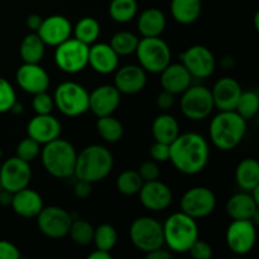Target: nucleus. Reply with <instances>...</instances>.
Masks as SVG:
<instances>
[{
  "instance_id": "1",
  "label": "nucleus",
  "mask_w": 259,
  "mask_h": 259,
  "mask_svg": "<svg viewBox=\"0 0 259 259\" xmlns=\"http://www.w3.org/2000/svg\"><path fill=\"white\" fill-rule=\"evenodd\" d=\"M210 147L206 138L196 132L180 133L169 144V159L179 172L189 176L204 171L209 163Z\"/></svg>"
},
{
  "instance_id": "2",
  "label": "nucleus",
  "mask_w": 259,
  "mask_h": 259,
  "mask_svg": "<svg viewBox=\"0 0 259 259\" xmlns=\"http://www.w3.org/2000/svg\"><path fill=\"white\" fill-rule=\"evenodd\" d=\"M114 168V156L101 144H91L77 153L73 176L90 184L105 180Z\"/></svg>"
},
{
  "instance_id": "3",
  "label": "nucleus",
  "mask_w": 259,
  "mask_h": 259,
  "mask_svg": "<svg viewBox=\"0 0 259 259\" xmlns=\"http://www.w3.org/2000/svg\"><path fill=\"white\" fill-rule=\"evenodd\" d=\"M247 133V120L235 110L219 111L211 119L209 137L211 143L220 151H233L244 139Z\"/></svg>"
},
{
  "instance_id": "4",
  "label": "nucleus",
  "mask_w": 259,
  "mask_h": 259,
  "mask_svg": "<svg viewBox=\"0 0 259 259\" xmlns=\"http://www.w3.org/2000/svg\"><path fill=\"white\" fill-rule=\"evenodd\" d=\"M164 247L176 254H185L199 239L197 220L182 211L174 212L162 224Z\"/></svg>"
},
{
  "instance_id": "5",
  "label": "nucleus",
  "mask_w": 259,
  "mask_h": 259,
  "mask_svg": "<svg viewBox=\"0 0 259 259\" xmlns=\"http://www.w3.org/2000/svg\"><path fill=\"white\" fill-rule=\"evenodd\" d=\"M39 156L43 168L50 176L60 180L73 176L77 151L66 139L57 138L43 144Z\"/></svg>"
},
{
  "instance_id": "6",
  "label": "nucleus",
  "mask_w": 259,
  "mask_h": 259,
  "mask_svg": "<svg viewBox=\"0 0 259 259\" xmlns=\"http://www.w3.org/2000/svg\"><path fill=\"white\" fill-rule=\"evenodd\" d=\"M134 53L147 73H161L172 61L171 48L161 37H143Z\"/></svg>"
},
{
  "instance_id": "7",
  "label": "nucleus",
  "mask_w": 259,
  "mask_h": 259,
  "mask_svg": "<svg viewBox=\"0 0 259 259\" xmlns=\"http://www.w3.org/2000/svg\"><path fill=\"white\" fill-rule=\"evenodd\" d=\"M55 106L68 118L83 115L89 111V91L75 81H63L53 94Z\"/></svg>"
},
{
  "instance_id": "8",
  "label": "nucleus",
  "mask_w": 259,
  "mask_h": 259,
  "mask_svg": "<svg viewBox=\"0 0 259 259\" xmlns=\"http://www.w3.org/2000/svg\"><path fill=\"white\" fill-rule=\"evenodd\" d=\"M129 238L132 244L144 254L164 247L162 223L151 217L134 219L129 228Z\"/></svg>"
},
{
  "instance_id": "9",
  "label": "nucleus",
  "mask_w": 259,
  "mask_h": 259,
  "mask_svg": "<svg viewBox=\"0 0 259 259\" xmlns=\"http://www.w3.org/2000/svg\"><path fill=\"white\" fill-rule=\"evenodd\" d=\"M180 108L185 118L192 121L205 120L215 109L211 90L204 85H191L181 94Z\"/></svg>"
},
{
  "instance_id": "10",
  "label": "nucleus",
  "mask_w": 259,
  "mask_h": 259,
  "mask_svg": "<svg viewBox=\"0 0 259 259\" xmlns=\"http://www.w3.org/2000/svg\"><path fill=\"white\" fill-rule=\"evenodd\" d=\"M55 48V62L62 72L75 75L88 67L89 46L85 43L68 38Z\"/></svg>"
},
{
  "instance_id": "11",
  "label": "nucleus",
  "mask_w": 259,
  "mask_h": 259,
  "mask_svg": "<svg viewBox=\"0 0 259 259\" xmlns=\"http://www.w3.org/2000/svg\"><path fill=\"white\" fill-rule=\"evenodd\" d=\"M37 225L39 232L51 239H62L67 237L73 218L70 212L57 205L43 206L37 215Z\"/></svg>"
},
{
  "instance_id": "12",
  "label": "nucleus",
  "mask_w": 259,
  "mask_h": 259,
  "mask_svg": "<svg viewBox=\"0 0 259 259\" xmlns=\"http://www.w3.org/2000/svg\"><path fill=\"white\" fill-rule=\"evenodd\" d=\"M181 211L194 219H204L214 212L217 207V196L206 186H195L187 190L181 197Z\"/></svg>"
},
{
  "instance_id": "13",
  "label": "nucleus",
  "mask_w": 259,
  "mask_h": 259,
  "mask_svg": "<svg viewBox=\"0 0 259 259\" xmlns=\"http://www.w3.org/2000/svg\"><path fill=\"white\" fill-rule=\"evenodd\" d=\"M257 240V225L252 220H232L225 232L228 248L235 255H247Z\"/></svg>"
},
{
  "instance_id": "14",
  "label": "nucleus",
  "mask_w": 259,
  "mask_h": 259,
  "mask_svg": "<svg viewBox=\"0 0 259 259\" xmlns=\"http://www.w3.org/2000/svg\"><path fill=\"white\" fill-rule=\"evenodd\" d=\"M32 181V168L29 162L9 157L0 166V189L14 194L29 186Z\"/></svg>"
},
{
  "instance_id": "15",
  "label": "nucleus",
  "mask_w": 259,
  "mask_h": 259,
  "mask_svg": "<svg viewBox=\"0 0 259 259\" xmlns=\"http://www.w3.org/2000/svg\"><path fill=\"white\" fill-rule=\"evenodd\" d=\"M181 63L186 67L192 78L210 77L217 68V58L214 53L202 45H195L181 53Z\"/></svg>"
},
{
  "instance_id": "16",
  "label": "nucleus",
  "mask_w": 259,
  "mask_h": 259,
  "mask_svg": "<svg viewBox=\"0 0 259 259\" xmlns=\"http://www.w3.org/2000/svg\"><path fill=\"white\" fill-rule=\"evenodd\" d=\"M139 201L147 210L153 212L164 211L171 206L174 194L171 187L159 180L143 182L138 192Z\"/></svg>"
},
{
  "instance_id": "17",
  "label": "nucleus",
  "mask_w": 259,
  "mask_h": 259,
  "mask_svg": "<svg viewBox=\"0 0 259 259\" xmlns=\"http://www.w3.org/2000/svg\"><path fill=\"white\" fill-rule=\"evenodd\" d=\"M121 101V94L114 85H100L89 93V110L96 116L113 115L119 108Z\"/></svg>"
},
{
  "instance_id": "18",
  "label": "nucleus",
  "mask_w": 259,
  "mask_h": 259,
  "mask_svg": "<svg viewBox=\"0 0 259 259\" xmlns=\"http://www.w3.org/2000/svg\"><path fill=\"white\" fill-rule=\"evenodd\" d=\"M18 86L25 93L35 95L47 91L51 85V78L47 71L39 63H24L15 73Z\"/></svg>"
},
{
  "instance_id": "19",
  "label": "nucleus",
  "mask_w": 259,
  "mask_h": 259,
  "mask_svg": "<svg viewBox=\"0 0 259 259\" xmlns=\"http://www.w3.org/2000/svg\"><path fill=\"white\" fill-rule=\"evenodd\" d=\"M35 33L39 35L46 46L57 47L58 45L71 38L72 24L65 15H50L42 20V24Z\"/></svg>"
},
{
  "instance_id": "20",
  "label": "nucleus",
  "mask_w": 259,
  "mask_h": 259,
  "mask_svg": "<svg viewBox=\"0 0 259 259\" xmlns=\"http://www.w3.org/2000/svg\"><path fill=\"white\" fill-rule=\"evenodd\" d=\"M27 133L28 137L43 146L60 138L62 133V125H61V121L52 114H43V115L35 114L28 121Z\"/></svg>"
},
{
  "instance_id": "21",
  "label": "nucleus",
  "mask_w": 259,
  "mask_h": 259,
  "mask_svg": "<svg viewBox=\"0 0 259 259\" xmlns=\"http://www.w3.org/2000/svg\"><path fill=\"white\" fill-rule=\"evenodd\" d=\"M147 72L139 65H125L116 68L113 85L125 95H136L147 85Z\"/></svg>"
},
{
  "instance_id": "22",
  "label": "nucleus",
  "mask_w": 259,
  "mask_h": 259,
  "mask_svg": "<svg viewBox=\"0 0 259 259\" xmlns=\"http://www.w3.org/2000/svg\"><path fill=\"white\" fill-rule=\"evenodd\" d=\"M227 214L232 220H252L258 224L259 202L248 191H240L234 194L228 200Z\"/></svg>"
},
{
  "instance_id": "23",
  "label": "nucleus",
  "mask_w": 259,
  "mask_h": 259,
  "mask_svg": "<svg viewBox=\"0 0 259 259\" xmlns=\"http://www.w3.org/2000/svg\"><path fill=\"white\" fill-rule=\"evenodd\" d=\"M95 72L109 75L119 67V56L109 43L95 42L89 46V63Z\"/></svg>"
},
{
  "instance_id": "24",
  "label": "nucleus",
  "mask_w": 259,
  "mask_h": 259,
  "mask_svg": "<svg viewBox=\"0 0 259 259\" xmlns=\"http://www.w3.org/2000/svg\"><path fill=\"white\" fill-rule=\"evenodd\" d=\"M242 91V86L235 78H219L211 89L215 109H218L219 111L234 110Z\"/></svg>"
},
{
  "instance_id": "25",
  "label": "nucleus",
  "mask_w": 259,
  "mask_h": 259,
  "mask_svg": "<svg viewBox=\"0 0 259 259\" xmlns=\"http://www.w3.org/2000/svg\"><path fill=\"white\" fill-rule=\"evenodd\" d=\"M10 206L18 217L24 219H34L43 209L45 202L39 192L29 189L28 186L12 195Z\"/></svg>"
},
{
  "instance_id": "26",
  "label": "nucleus",
  "mask_w": 259,
  "mask_h": 259,
  "mask_svg": "<svg viewBox=\"0 0 259 259\" xmlns=\"http://www.w3.org/2000/svg\"><path fill=\"white\" fill-rule=\"evenodd\" d=\"M159 75L162 89L174 95H181L189 86L192 85V76L181 62H171Z\"/></svg>"
},
{
  "instance_id": "27",
  "label": "nucleus",
  "mask_w": 259,
  "mask_h": 259,
  "mask_svg": "<svg viewBox=\"0 0 259 259\" xmlns=\"http://www.w3.org/2000/svg\"><path fill=\"white\" fill-rule=\"evenodd\" d=\"M167 25V18L158 8H148L138 15L137 28L142 37H161Z\"/></svg>"
},
{
  "instance_id": "28",
  "label": "nucleus",
  "mask_w": 259,
  "mask_h": 259,
  "mask_svg": "<svg viewBox=\"0 0 259 259\" xmlns=\"http://www.w3.org/2000/svg\"><path fill=\"white\" fill-rule=\"evenodd\" d=\"M180 133L181 131H180L179 120L166 111L156 116L152 123V136L154 142L171 144Z\"/></svg>"
},
{
  "instance_id": "29",
  "label": "nucleus",
  "mask_w": 259,
  "mask_h": 259,
  "mask_svg": "<svg viewBox=\"0 0 259 259\" xmlns=\"http://www.w3.org/2000/svg\"><path fill=\"white\" fill-rule=\"evenodd\" d=\"M171 15L180 24H192L201 15V0H171Z\"/></svg>"
},
{
  "instance_id": "30",
  "label": "nucleus",
  "mask_w": 259,
  "mask_h": 259,
  "mask_svg": "<svg viewBox=\"0 0 259 259\" xmlns=\"http://www.w3.org/2000/svg\"><path fill=\"white\" fill-rule=\"evenodd\" d=\"M235 182L242 191L250 192L259 186V163L254 158H244L235 168Z\"/></svg>"
},
{
  "instance_id": "31",
  "label": "nucleus",
  "mask_w": 259,
  "mask_h": 259,
  "mask_svg": "<svg viewBox=\"0 0 259 259\" xmlns=\"http://www.w3.org/2000/svg\"><path fill=\"white\" fill-rule=\"evenodd\" d=\"M46 47L39 35L35 32H30L22 39L19 46L20 58L24 63H39L46 53Z\"/></svg>"
},
{
  "instance_id": "32",
  "label": "nucleus",
  "mask_w": 259,
  "mask_h": 259,
  "mask_svg": "<svg viewBox=\"0 0 259 259\" xmlns=\"http://www.w3.org/2000/svg\"><path fill=\"white\" fill-rule=\"evenodd\" d=\"M100 23L93 17L81 18L75 25H72V34L75 35L73 38L88 46L98 42L99 37H100Z\"/></svg>"
},
{
  "instance_id": "33",
  "label": "nucleus",
  "mask_w": 259,
  "mask_h": 259,
  "mask_svg": "<svg viewBox=\"0 0 259 259\" xmlns=\"http://www.w3.org/2000/svg\"><path fill=\"white\" fill-rule=\"evenodd\" d=\"M96 131L106 143H116L124 136V126L119 119L113 115L101 116L96 121Z\"/></svg>"
},
{
  "instance_id": "34",
  "label": "nucleus",
  "mask_w": 259,
  "mask_h": 259,
  "mask_svg": "<svg viewBox=\"0 0 259 259\" xmlns=\"http://www.w3.org/2000/svg\"><path fill=\"white\" fill-rule=\"evenodd\" d=\"M138 13L137 0H111L109 5L110 18L116 23L125 24L132 22Z\"/></svg>"
},
{
  "instance_id": "35",
  "label": "nucleus",
  "mask_w": 259,
  "mask_h": 259,
  "mask_svg": "<svg viewBox=\"0 0 259 259\" xmlns=\"http://www.w3.org/2000/svg\"><path fill=\"white\" fill-rule=\"evenodd\" d=\"M139 38L138 35L134 34L133 32L129 30H120L113 34L110 43L114 51L119 57H125V56H131L136 52L137 46H138Z\"/></svg>"
},
{
  "instance_id": "36",
  "label": "nucleus",
  "mask_w": 259,
  "mask_h": 259,
  "mask_svg": "<svg viewBox=\"0 0 259 259\" xmlns=\"http://www.w3.org/2000/svg\"><path fill=\"white\" fill-rule=\"evenodd\" d=\"M116 242H118V232L114 225L104 223L94 230L93 243L98 249L111 252L116 245Z\"/></svg>"
},
{
  "instance_id": "37",
  "label": "nucleus",
  "mask_w": 259,
  "mask_h": 259,
  "mask_svg": "<svg viewBox=\"0 0 259 259\" xmlns=\"http://www.w3.org/2000/svg\"><path fill=\"white\" fill-rule=\"evenodd\" d=\"M234 110L247 121L255 118L259 110V95L257 91H242Z\"/></svg>"
},
{
  "instance_id": "38",
  "label": "nucleus",
  "mask_w": 259,
  "mask_h": 259,
  "mask_svg": "<svg viewBox=\"0 0 259 259\" xmlns=\"http://www.w3.org/2000/svg\"><path fill=\"white\" fill-rule=\"evenodd\" d=\"M143 182L138 171L125 169L116 179V189L124 196H134V195H138Z\"/></svg>"
},
{
  "instance_id": "39",
  "label": "nucleus",
  "mask_w": 259,
  "mask_h": 259,
  "mask_svg": "<svg viewBox=\"0 0 259 259\" xmlns=\"http://www.w3.org/2000/svg\"><path fill=\"white\" fill-rule=\"evenodd\" d=\"M94 230L95 228L88 220L73 219L71 223L70 230H68V235L75 244L89 245L93 243Z\"/></svg>"
},
{
  "instance_id": "40",
  "label": "nucleus",
  "mask_w": 259,
  "mask_h": 259,
  "mask_svg": "<svg viewBox=\"0 0 259 259\" xmlns=\"http://www.w3.org/2000/svg\"><path fill=\"white\" fill-rule=\"evenodd\" d=\"M40 144L32 139L30 137L23 138L22 141L18 143L17 148H15V156L18 158L23 159L25 162H33L40 153Z\"/></svg>"
},
{
  "instance_id": "41",
  "label": "nucleus",
  "mask_w": 259,
  "mask_h": 259,
  "mask_svg": "<svg viewBox=\"0 0 259 259\" xmlns=\"http://www.w3.org/2000/svg\"><path fill=\"white\" fill-rule=\"evenodd\" d=\"M15 103H17V93L14 86L7 78L0 76V114L9 113Z\"/></svg>"
},
{
  "instance_id": "42",
  "label": "nucleus",
  "mask_w": 259,
  "mask_h": 259,
  "mask_svg": "<svg viewBox=\"0 0 259 259\" xmlns=\"http://www.w3.org/2000/svg\"><path fill=\"white\" fill-rule=\"evenodd\" d=\"M53 108H55V101L53 96H51L47 91L38 93L33 95L32 99V109L38 115L43 114H52Z\"/></svg>"
},
{
  "instance_id": "43",
  "label": "nucleus",
  "mask_w": 259,
  "mask_h": 259,
  "mask_svg": "<svg viewBox=\"0 0 259 259\" xmlns=\"http://www.w3.org/2000/svg\"><path fill=\"white\" fill-rule=\"evenodd\" d=\"M138 174L141 175L142 180H143L144 182L153 181V180H158L159 175H161V169H159L158 162L153 161V159L144 161L143 163L139 166Z\"/></svg>"
},
{
  "instance_id": "44",
  "label": "nucleus",
  "mask_w": 259,
  "mask_h": 259,
  "mask_svg": "<svg viewBox=\"0 0 259 259\" xmlns=\"http://www.w3.org/2000/svg\"><path fill=\"white\" fill-rule=\"evenodd\" d=\"M187 253H190V255L194 259H211L212 247L205 240L196 239Z\"/></svg>"
},
{
  "instance_id": "45",
  "label": "nucleus",
  "mask_w": 259,
  "mask_h": 259,
  "mask_svg": "<svg viewBox=\"0 0 259 259\" xmlns=\"http://www.w3.org/2000/svg\"><path fill=\"white\" fill-rule=\"evenodd\" d=\"M149 156H151V159L158 163L167 162L169 159V144L154 142L149 148Z\"/></svg>"
},
{
  "instance_id": "46",
  "label": "nucleus",
  "mask_w": 259,
  "mask_h": 259,
  "mask_svg": "<svg viewBox=\"0 0 259 259\" xmlns=\"http://www.w3.org/2000/svg\"><path fill=\"white\" fill-rule=\"evenodd\" d=\"M19 248L9 240H0V259H20Z\"/></svg>"
},
{
  "instance_id": "47",
  "label": "nucleus",
  "mask_w": 259,
  "mask_h": 259,
  "mask_svg": "<svg viewBox=\"0 0 259 259\" xmlns=\"http://www.w3.org/2000/svg\"><path fill=\"white\" fill-rule=\"evenodd\" d=\"M175 96L176 95H174V94L168 93V91H166V90L161 91V93H159L156 98L157 108L162 111L171 110L175 105V101H176Z\"/></svg>"
},
{
  "instance_id": "48",
  "label": "nucleus",
  "mask_w": 259,
  "mask_h": 259,
  "mask_svg": "<svg viewBox=\"0 0 259 259\" xmlns=\"http://www.w3.org/2000/svg\"><path fill=\"white\" fill-rule=\"evenodd\" d=\"M93 192V184L88 181H83V180H77L76 184L73 185V195H75L77 199L85 200Z\"/></svg>"
},
{
  "instance_id": "49",
  "label": "nucleus",
  "mask_w": 259,
  "mask_h": 259,
  "mask_svg": "<svg viewBox=\"0 0 259 259\" xmlns=\"http://www.w3.org/2000/svg\"><path fill=\"white\" fill-rule=\"evenodd\" d=\"M172 257H174V253L171 250L166 249L164 247L154 249L149 253H146L147 259H171Z\"/></svg>"
},
{
  "instance_id": "50",
  "label": "nucleus",
  "mask_w": 259,
  "mask_h": 259,
  "mask_svg": "<svg viewBox=\"0 0 259 259\" xmlns=\"http://www.w3.org/2000/svg\"><path fill=\"white\" fill-rule=\"evenodd\" d=\"M42 20L43 18L40 17L39 14H30L28 15L27 19H25V24L29 28L30 32H37L38 28L42 24Z\"/></svg>"
},
{
  "instance_id": "51",
  "label": "nucleus",
  "mask_w": 259,
  "mask_h": 259,
  "mask_svg": "<svg viewBox=\"0 0 259 259\" xmlns=\"http://www.w3.org/2000/svg\"><path fill=\"white\" fill-rule=\"evenodd\" d=\"M219 63L224 70H233L235 67V65H237V60L232 55H225L223 56Z\"/></svg>"
},
{
  "instance_id": "52",
  "label": "nucleus",
  "mask_w": 259,
  "mask_h": 259,
  "mask_svg": "<svg viewBox=\"0 0 259 259\" xmlns=\"http://www.w3.org/2000/svg\"><path fill=\"white\" fill-rule=\"evenodd\" d=\"M89 259H111L113 258V255H111L110 252H106V250H103V249H98L96 248L94 252H91L90 254L88 255Z\"/></svg>"
},
{
  "instance_id": "53",
  "label": "nucleus",
  "mask_w": 259,
  "mask_h": 259,
  "mask_svg": "<svg viewBox=\"0 0 259 259\" xmlns=\"http://www.w3.org/2000/svg\"><path fill=\"white\" fill-rule=\"evenodd\" d=\"M12 195L10 192L5 191V190H2L0 191V204L2 205H10V201H12Z\"/></svg>"
},
{
  "instance_id": "54",
  "label": "nucleus",
  "mask_w": 259,
  "mask_h": 259,
  "mask_svg": "<svg viewBox=\"0 0 259 259\" xmlns=\"http://www.w3.org/2000/svg\"><path fill=\"white\" fill-rule=\"evenodd\" d=\"M10 111H12L13 114H17V115H20V114H22L23 111H24V108H23L22 104H20L19 101L17 100V103H15L14 105H13V108L10 109Z\"/></svg>"
},
{
  "instance_id": "55",
  "label": "nucleus",
  "mask_w": 259,
  "mask_h": 259,
  "mask_svg": "<svg viewBox=\"0 0 259 259\" xmlns=\"http://www.w3.org/2000/svg\"><path fill=\"white\" fill-rule=\"evenodd\" d=\"M258 19H259V13H255L254 15V28L255 29H259V24H258Z\"/></svg>"
}]
</instances>
